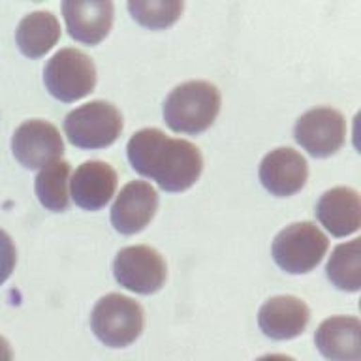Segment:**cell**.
<instances>
[{
	"label": "cell",
	"instance_id": "obj_1",
	"mask_svg": "<svg viewBox=\"0 0 361 361\" xmlns=\"http://www.w3.org/2000/svg\"><path fill=\"white\" fill-rule=\"evenodd\" d=\"M128 160L143 177L154 179L166 192H185L203 171V157L194 143L173 140L158 128H143L130 137Z\"/></svg>",
	"mask_w": 361,
	"mask_h": 361
},
{
	"label": "cell",
	"instance_id": "obj_2",
	"mask_svg": "<svg viewBox=\"0 0 361 361\" xmlns=\"http://www.w3.org/2000/svg\"><path fill=\"white\" fill-rule=\"evenodd\" d=\"M220 90L209 81H186L164 102V118L173 132L202 134L220 113Z\"/></svg>",
	"mask_w": 361,
	"mask_h": 361
},
{
	"label": "cell",
	"instance_id": "obj_3",
	"mask_svg": "<svg viewBox=\"0 0 361 361\" xmlns=\"http://www.w3.org/2000/svg\"><path fill=\"white\" fill-rule=\"evenodd\" d=\"M145 324L141 305L121 293H107L94 305L90 327L109 348H124L140 337Z\"/></svg>",
	"mask_w": 361,
	"mask_h": 361
},
{
	"label": "cell",
	"instance_id": "obj_4",
	"mask_svg": "<svg viewBox=\"0 0 361 361\" xmlns=\"http://www.w3.org/2000/svg\"><path fill=\"white\" fill-rule=\"evenodd\" d=\"M329 241L326 233L312 222H295L286 226L273 241V259L286 273L303 275L320 264Z\"/></svg>",
	"mask_w": 361,
	"mask_h": 361
},
{
	"label": "cell",
	"instance_id": "obj_5",
	"mask_svg": "<svg viewBox=\"0 0 361 361\" xmlns=\"http://www.w3.org/2000/svg\"><path fill=\"white\" fill-rule=\"evenodd\" d=\"M68 141L81 149L113 145L123 132V115L106 100H94L73 109L64 118Z\"/></svg>",
	"mask_w": 361,
	"mask_h": 361
},
{
	"label": "cell",
	"instance_id": "obj_6",
	"mask_svg": "<svg viewBox=\"0 0 361 361\" xmlns=\"http://www.w3.org/2000/svg\"><path fill=\"white\" fill-rule=\"evenodd\" d=\"M44 83L56 100L66 104L81 100L96 87L94 62L83 51L61 49L45 64Z\"/></svg>",
	"mask_w": 361,
	"mask_h": 361
},
{
	"label": "cell",
	"instance_id": "obj_7",
	"mask_svg": "<svg viewBox=\"0 0 361 361\" xmlns=\"http://www.w3.org/2000/svg\"><path fill=\"white\" fill-rule=\"evenodd\" d=\"M113 273L123 288L149 295L164 286L168 267L158 250L145 245H135L118 250L113 262Z\"/></svg>",
	"mask_w": 361,
	"mask_h": 361
},
{
	"label": "cell",
	"instance_id": "obj_8",
	"mask_svg": "<svg viewBox=\"0 0 361 361\" xmlns=\"http://www.w3.org/2000/svg\"><path fill=\"white\" fill-rule=\"evenodd\" d=\"M293 135L310 157L327 158L344 145L346 121L333 107H314L298 118Z\"/></svg>",
	"mask_w": 361,
	"mask_h": 361
},
{
	"label": "cell",
	"instance_id": "obj_9",
	"mask_svg": "<svg viewBox=\"0 0 361 361\" xmlns=\"http://www.w3.org/2000/svg\"><path fill=\"white\" fill-rule=\"evenodd\" d=\"M11 151L27 169H42L64 154L61 132L47 121L32 118L17 126L11 137Z\"/></svg>",
	"mask_w": 361,
	"mask_h": 361
},
{
	"label": "cell",
	"instance_id": "obj_10",
	"mask_svg": "<svg viewBox=\"0 0 361 361\" xmlns=\"http://www.w3.org/2000/svg\"><path fill=\"white\" fill-rule=\"evenodd\" d=\"M309 166L301 152L290 147H279L267 152L259 164V180L273 196L288 197L298 194L307 183Z\"/></svg>",
	"mask_w": 361,
	"mask_h": 361
},
{
	"label": "cell",
	"instance_id": "obj_11",
	"mask_svg": "<svg viewBox=\"0 0 361 361\" xmlns=\"http://www.w3.org/2000/svg\"><path fill=\"white\" fill-rule=\"evenodd\" d=\"M158 209V194L145 180H132L118 192L111 207L113 228L132 235L145 228L152 220Z\"/></svg>",
	"mask_w": 361,
	"mask_h": 361
},
{
	"label": "cell",
	"instance_id": "obj_12",
	"mask_svg": "<svg viewBox=\"0 0 361 361\" xmlns=\"http://www.w3.org/2000/svg\"><path fill=\"white\" fill-rule=\"evenodd\" d=\"M310 310L303 299L293 295H276L267 299L258 310V326L265 337L290 341L307 329Z\"/></svg>",
	"mask_w": 361,
	"mask_h": 361
},
{
	"label": "cell",
	"instance_id": "obj_13",
	"mask_svg": "<svg viewBox=\"0 0 361 361\" xmlns=\"http://www.w3.org/2000/svg\"><path fill=\"white\" fill-rule=\"evenodd\" d=\"M62 13L70 36L81 44H100L111 30L113 4L109 0H66L62 2Z\"/></svg>",
	"mask_w": 361,
	"mask_h": 361
},
{
	"label": "cell",
	"instance_id": "obj_14",
	"mask_svg": "<svg viewBox=\"0 0 361 361\" xmlns=\"http://www.w3.org/2000/svg\"><path fill=\"white\" fill-rule=\"evenodd\" d=\"M72 200L85 211H98L117 190V171L106 162L89 160L75 169L70 180Z\"/></svg>",
	"mask_w": 361,
	"mask_h": 361
},
{
	"label": "cell",
	"instance_id": "obj_15",
	"mask_svg": "<svg viewBox=\"0 0 361 361\" xmlns=\"http://www.w3.org/2000/svg\"><path fill=\"white\" fill-rule=\"evenodd\" d=\"M316 348L329 361H361V324L354 316H331L314 335Z\"/></svg>",
	"mask_w": 361,
	"mask_h": 361
},
{
	"label": "cell",
	"instance_id": "obj_16",
	"mask_svg": "<svg viewBox=\"0 0 361 361\" xmlns=\"http://www.w3.org/2000/svg\"><path fill=\"white\" fill-rule=\"evenodd\" d=\"M316 216L331 235L346 237L355 233L361 224L360 194L348 186L327 190L316 203Z\"/></svg>",
	"mask_w": 361,
	"mask_h": 361
},
{
	"label": "cell",
	"instance_id": "obj_17",
	"mask_svg": "<svg viewBox=\"0 0 361 361\" xmlns=\"http://www.w3.org/2000/svg\"><path fill=\"white\" fill-rule=\"evenodd\" d=\"M61 38V23L51 11H32L21 19L16 39L25 56L39 59Z\"/></svg>",
	"mask_w": 361,
	"mask_h": 361
},
{
	"label": "cell",
	"instance_id": "obj_18",
	"mask_svg": "<svg viewBox=\"0 0 361 361\" xmlns=\"http://www.w3.org/2000/svg\"><path fill=\"white\" fill-rule=\"evenodd\" d=\"M68 183H70V164L66 160H56V162L42 168L34 180V190H36L39 203L47 211L64 213L70 205Z\"/></svg>",
	"mask_w": 361,
	"mask_h": 361
},
{
	"label": "cell",
	"instance_id": "obj_19",
	"mask_svg": "<svg viewBox=\"0 0 361 361\" xmlns=\"http://www.w3.org/2000/svg\"><path fill=\"white\" fill-rule=\"evenodd\" d=\"M360 239L343 243L333 250L326 273L333 286L343 292H357L361 286Z\"/></svg>",
	"mask_w": 361,
	"mask_h": 361
},
{
	"label": "cell",
	"instance_id": "obj_20",
	"mask_svg": "<svg viewBox=\"0 0 361 361\" xmlns=\"http://www.w3.org/2000/svg\"><path fill=\"white\" fill-rule=\"evenodd\" d=\"M128 10L135 21L147 28H166L173 25L185 10L179 0H132Z\"/></svg>",
	"mask_w": 361,
	"mask_h": 361
},
{
	"label": "cell",
	"instance_id": "obj_21",
	"mask_svg": "<svg viewBox=\"0 0 361 361\" xmlns=\"http://www.w3.org/2000/svg\"><path fill=\"white\" fill-rule=\"evenodd\" d=\"M16 245L4 230H0V284H4L10 279L11 271L16 269Z\"/></svg>",
	"mask_w": 361,
	"mask_h": 361
},
{
	"label": "cell",
	"instance_id": "obj_22",
	"mask_svg": "<svg viewBox=\"0 0 361 361\" xmlns=\"http://www.w3.org/2000/svg\"><path fill=\"white\" fill-rule=\"evenodd\" d=\"M0 361H13V352H11L10 343L0 335Z\"/></svg>",
	"mask_w": 361,
	"mask_h": 361
},
{
	"label": "cell",
	"instance_id": "obj_23",
	"mask_svg": "<svg viewBox=\"0 0 361 361\" xmlns=\"http://www.w3.org/2000/svg\"><path fill=\"white\" fill-rule=\"evenodd\" d=\"M256 361H295L293 357L290 355H284V354H267V355H262L258 357Z\"/></svg>",
	"mask_w": 361,
	"mask_h": 361
}]
</instances>
